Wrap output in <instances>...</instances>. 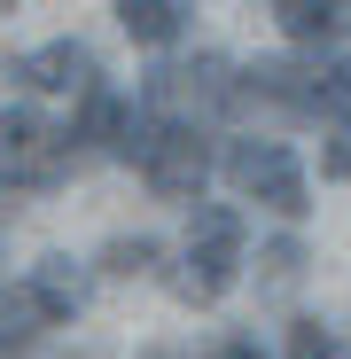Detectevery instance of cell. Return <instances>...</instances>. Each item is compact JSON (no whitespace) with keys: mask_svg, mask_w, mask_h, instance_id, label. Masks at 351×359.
Wrapping results in <instances>:
<instances>
[{"mask_svg":"<svg viewBox=\"0 0 351 359\" xmlns=\"http://www.w3.org/2000/svg\"><path fill=\"white\" fill-rule=\"evenodd\" d=\"M47 328V313H39V297L32 289H0V351H16V344H32Z\"/></svg>","mask_w":351,"mask_h":359,"instance_id":"cell-10","label":"cell"},{"mask_svg":"<svg viewBox=\"0 0 351 359\" xmlns=\"http://www.w3.org/2000/svg\"><path fill=\"white\" fill-rule=\"evenodd\" d=\"M242 211L234 203H203L195 226H188V273H180V297L188 305H219V297L234 289V273H242Z\"/></svg>","mask_w":351,"mask_h":359,"instance_id":"cell-2","label":"cell"},{"mask_svg":"<svg viewBox=\"0 0 351 359\" xmlns=\"http://www.w3.org/2000/svg\"><path fill=\"white\" fill-rule=\"evenodd\" d=\"M117 24H125L141 47H172V32H180V8H172V0H117Z\"/></svg>","mask_w":351,"mask_h":359,"instance_id":"cell-7","label":"cell"},{"mask_svg":"<svg viewBox=\"0 0 351 359\" xmlns=\"http://www.w3.org/2000/svg\"><path fill=\"white\" fill-rule=\"evenodd\" d=\"M24 289H32V297H39V313H47V328H55V320H71V313H78V305H86V273H78V266H71V258H39V266H32V281H24Z\"/></svg>","mask_w":351,"mask_h":359,"instance_id":"cell-6","label":"cell"},{"mask_svg":"<svg viewBox=\"0 0 351 359\" xmlns=\"http://www.w3.org/2000/svg\"><path fill=\"white\" fill-rule=\"evenodd\" d=\"M211 359H258V344H219Z\"/></svg>","mask_w":351,"mask_h":359,"instance_id":"cell-15","label":"cell"},{"mask_svg":"<svg viewBox=\"0 0 351 359\" xmlns=\"http://www.w3.org/2000/svg\"><path fill=\"white\" fill-rule=\"evenodd\" d=\"M71 133H55L39 109H0V188H47L63 172Z\"/></svg>","mask_w":351,"mask_h":359,"instance_id":"cell-4","label":"cell"},{"mask_svg":"<svg viewBox=\"0 0 351 359\" xmlns=\"http://www.w3.org/2000/svg\"><path fill=\"white\" fill-rule=\"evenodd\" d=\"M8 79L32 86V94H94V86H102V63H94V47H86V39H47V47L16 55Z\"/></svg>","mask_w":351,"mask_h":359,"instance_id":"cell-5","label":"cell"},{"mask_svg":"<svg viewBox=\"0 0 351 359\" xmlns=\"http://www.w3.org/2000/svg\"><path fill=\"white\" fill-rule=\"evenodd\" d=\"M78 102H86V117H78L71 141H86V149H117V133H125V102H117L109 86H94V94H78Z\"/></svg>","mask_w":351,"mask_h":359,"instance_id":"cell-8","label":"cell"},{"mask_svg":"<svg viewBox=\"0 0 351 359\" xmlns=\"http://www.w3.org/2000/svg\"><path fill=\"white\" fill-rule=\"evenodd\" d=\"M149 258H156L149 234H133V243H109V250H102V266H109V273H149Z\"/></svg>","mask_w":351,"mask_h":359,"instance_id":"cell-13","label":"cell"},{"mask_svg":"<svg viewBox=\"0 0 351 359\" xmlns=\"http://www.w3.org/2000/svg\"><path fill=\"white\" fill-rule=\"evenodd\" d=\"M297 266H305V258H297V243H273V250H266V281H273V289L297 281Z\"/></svg>","mask_w":351,"mask_h":359,"instance_id":"cell-14","label":"cell"},{"mask_svg":"<svg viewBox=\"0 0 351 359\" xmlns=\"http://www.w3.org/2000/svg\"><path fill=\"white\" fill-rule=\"evenodd\" d=\"M273 16L289 39H336V24H343L336 0H273Z\"/></svg>","mask_w":351,"mask_h":359,"instance_id":"cell-9","label":"cell"},{"mask_svg":"<svg viewBox=\"0 0 351 359\" xmlns=\"http://www.w3.org/2000/svg\"><path fill=\"white\" fill-rule=\"evenodd\" d=\"M289 359H351V351H343V336H336V328L297 320V328H289Z\"/></svg>","mask_w":351,"mask_h":359,"instance_id":"cell-11","label":"cell"},{"mask_svg":"<svg viewBox=\"0 0 351 359\" xmlns=\"http://www.w3.org/2000/svg\"><path fill=\"white\" fill-rule=\"evenodd\" d=\"M226 180H234V196L266 203L273 219H305L312 211L305 203V172H297V156H289L281 141H234L226 149Z\"/></svg>","mask_w":351,"mask_h":359,"instance_id":"cell-3","label":"cell"},{"mask_svg":"<svg viewBox=\"0 0 351 359\" xmlns=\"http://www.w3.org/2000/svg\"><path fill=\"white\" fill-rule=\"evenodd\" d=\"M117 156H125V164H141V180H149V188H156L164 203H188V196H203V172H211V149H203V133L188 126V117H172L164 102H141V109H125Z\"/></svg>","mask_w":351,"mask_h":359,"instance_id":"cell-1","label":"cell"},{"mask_svg":"<svg viewBox=\"0 0 351 359\" xmlns=\"http://www.w3.org/2000/svg\"><path fill=\"white\" fill-rule=\"evenodd\" d=\"M320 172H328V180H351V109H343L336 126H328V149H320Z\"/></svg>","mask_w":351,"mask_h":359,"instance_id":"cell-12","label":"cell"}]
</instances>
